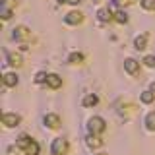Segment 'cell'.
<instances>
[{
	"label": "cell",
	"mask_w": 155,
	"mask_h": 155,
	"mask_svg": "<svg viewBox=\"0 0 155 155\" xmlns=\"http://www.w3.org/2000/svg\"><path fill=\"white\" fill-rule=\"evenodd\" d=\"M87 128H89V132L91 134H95V136H99L101 132H105V120L101 118V116H93V118H89V124H87Z\"/></svg>",
	"instance_id": "obj_1"
},
{
	"label": "cell",
	"mask_w": 155,
	"mask_h": 155,
	"mask_svg": "<svg viewBox=\"0 0 155 155\" xmlns=\"http://www.w3.org/2000/svg\"><path fill=\"white\" fill-rule=\"evenodd\" d=\"M93 2H101V0H93Z\"/></svg>",
	"instance_id": "obj_27"
},
{
	"label": "cell",
	"mask_w": 155,
	"mask_h": 155,
	"mask_svg": "<svg viewBox=\"0 0 155 155\" xmlns=\"http://www.w3.org/2000/svg\"><path fill=\"white\" fill-rule=\"evenodd\" d=\"M85 143L89 145L91 149H95V147H101V145H103V140H101L99 136L91 134V136H87V138H85Z\"/></svg>",
	"instance_id": "obj_7"
},
{
	"label": "cell",
	"mask_w": 155,
	"mask_h": 155,
	"mask_svg": "<svg viewBox=\"0 0 155 155\" xmlns=\"http://www.w3.org/2000/svg\"><path fill=\"white\" fill-rule=\"evenodd\" d=\"M19 120H21V118H19L18 114H14V113H4V114H2V124L8 126V128H14V126H18Z\"/></svg>",
	"instance_id": "obj_4"
},
{
	"label": "cell",
	"mask_w": 155,
	"mask_h": 155,
	"mask_svg": "<svg viewBox=\"0 0 155 155\" xmlns=\"http://www.w3.org/2000/svg\"><path fill=\"white\" fill-rule=\"evenodd\" d=\"M45 124L48 128H58V126H60V118H58L56 114H47L45 116Z\"/></svg>",
	"instance_id": "obj_10"
},
{
	"label": "cell",
	"mask_w": 155,
	"mask_h": 155,
	"mask_svg": "<svg viewBox=\"0 0 155 155\" xmlns=\"http://www.w3.org/2000/svg\"><path fill=\"white\" fill-rule=\"evenodd\" d=\"M151 91H153V93H155V81H153V84H151Z\"/></svg>",
	"instance_id": "obj_26"
},
{
	"label": "cell",
	"mask_w": 155,
	"mask_h": 155,
	"mask_svg": "<svg viewBox=\"0 0 155 155\" xmlns=\"http://www.w3.org/2000/svg\"><path fill=\"white\" fill-rule=\"evenodd\" d=\"M2 6H8V8H14V6H16V0H2Z\"/></svg>",
	"instance_id": "obj_24"
},
{
	"label": "cell",
	"mask_w": 155,
	"mask_h": 155,
	"mask_svg": "<svg viewBox=\"0 0 155 155\" xmlns=\"http://www.w3.org/2000/svg\"><path fill=\"white\" fill-rule=\"evenodd\" d=\"M97 18H99V21H103V23H107V21H110V18H113V16H110V12H109V10H99V12H97Z\"/></svg>",
	"instance_id": "obj_15"
},
{
	"label": "cell",
	"mask_w": 155,
	"mask_h": 155,
	"mask_svg": "<svg viewBox=\"0 0 155 155\" xmlns=\"http://www.w3.org/2000/svg\"><path fill=\"white\" fill-rule=\"evenodd\" d=\"M64 2H68V4H80L81 0H64Z\"/></svg>",
	"instance_id": "obj_25"
},
{
	"label": "cell",
	"mask_w": 155,
	"mask_h": 155,
	"mask_svg": "<svg viewBox=\"0 0 155 155\" xmlns=\"http://www.w3.org/2000/svg\"><path fill=\"white\" fill-rule=\"evenodd\" d=\"M145 126H147V130H155V110L145 116Z\"/></svg>",
	"instance_id": "obj_18"
},
{
	"label": "cell",
	"mask_w": 155,
	"mask_h": 155,
	"mask_svg": "<svg viewBox=\"0 0 155 155\" xmlns=\"http://www.w3.org/2000/svg\"><path fill=\"white\" fill-rule=\"evenodd\" d=\"M68 62H70V64H80V62H84V54H81V52H72L70 58H68Z\"/></svg>",
	"instance_id": "obj_17"
},
{
	"label": "cell",
	"mask_w": 155,
	"mask_h": 155,
	"mask_svg": "<svg viewBox=\"0 0 155 155\" xmlns=\"http://www.w3.org/2000/svg\"><path fill=\"white\" fill-rule=\"evenodd\" d=\"M124 70L128 72L130 76H138V72H140V64H138V60H134V58H126L124 60Z\"/></svg>",
	"instance_id": "obj_5"
},
{
	"label": "cell",
	"mask_w": 155,
	"mask_h": 155,
	"mask_svg": "<svg viewBox=\"0 0 155 155\" xmlns=\"http://www.w3.org/2000/svg\"><path fill=\"white\" fill-rule=\"evenodd\" d=\"M47 84H48V87H52V89H58V87L62 85V78L58 74H48Z\"/></svg>",
	"instance_id": "obj_8"
},
{
	"label": "cell",
	"mask_w": 155,
	"mask_h": 155,
	"mask_svg": "<svg viewBox=\"0 0 155 155\" xmlns=\"http://www.w3.org/2000/svg\"><path fill=\"white\" fill-rule=\"evenodd\" d=\"M97 103H99V97L93 95V93H91V95H87L85 99H84V107H95Z\"/></svg>",
	"instance_id": "obj_16"
},
{
	"label": "cell",
	"mask_w": 155,
	"mask_h": 155,
	"mask_svg": "<svg viewBox=\"0 0 155 155\" xmlns=\"http://www.w3.org/2000/svg\"><path fill=\"white\" fill-rule=\"evenodd\" d=\"M47 80H48V74H45V72H39V74L35 76V81H37V84H45Z\"/></svg>",
	"instance_id": "obj_22"
},
{
	"label": "cell",
	"mask_w": 155,
	"mask_h": 155,
	"mask_svg": "<svg viewBox=\"0 0 155 155\" xmlns=\"http://www.w3.org/2000/svg\"><path fill=\"white\" fill-rule=\"evenodd\" d=\"M81 19H84V14L81 12H70L64 16V21L70 23V25H78V23H81Z\"/></svg>",
	"instance_id": "obj_6"
},
{
	"label": "cell",
	"mask_w": 155,
	"mask_h": 155,
	"mask_svg": "<svg viewBox=\"0 0 155 155\" xmlns=\"http://www.w3.org/2000/svg\"><path fill=\"white\" fill-rule=\"evenodd\" d=\"M143 64L149 66V68H153V66H155V56H145V58H143Z\"/></svg>",
	"instance_id": "obj_23"
},
{
	"label": "cell",
	"mask_w": 155,
	"mask_h": 155,
	"mask_svg": "<svg viewBox=\"0 0 155 155\" xmlns=\"http://www.w3.org/2000/svg\"><path fill=\"white\" fill-rule=\"evenodd\" d=\"M51 151H52V155H64L68 151V142L64 138H56L51 145Z\"/></svg>",
	"instance_id": "obj_2"
},
{
	"label": "cell",
	"mask_w": 155,
	"mask_h": 155,
	"mask_svg": "<svg viewBox=\"0 0 155 155\" xmlns=\"http://www.w3.org/2000/svg\"><path fill=\"white\" fill-rule=\"evenodd\" d=\"M140 4L145 10H155V0H140Z\"/></svg>",
	"instance_id": "obj_21"
},
{
	"label": "cell",
	"mask_w": 155,
	"mask_h": 155,
	"mask_svg": "<svg viewBox=\"0 0 155 155\" xmlns=\"http://www.w3.org/2000/svg\"><path fill=\"white\" fill-rule=\"evenodd\" d=\"M140 99H142V103L149 105V103H153V99H155V93H153L151 89H149V91H142V95H140Z\"/></svg>",
	"instance_id": "obj_13"
},
{
	"label": "cell",
	"mask_w": 155,
	"mask_h": 155,
	"mask_svg": "<svg viewBox=\"0 0 155 155\" xmlns=\"http://www.w3.org/2000/svg\"><path fill=\"white\" fill-rule=\"evenodd\" d=\"M2 84H4V85H8V87L18 85V76H16V74H12V72H8V74H4V76H2Z\"/></svg>",
	"instance_id": "obj_9"
},
{
	"label": "cell",
	"mask_w": 155,
	"mask_h": 155,
	"mask_svg": "<svg viewBox=\"0 0 155 155\" xmlns=\"http://www.w3.org/2000/svg\"><path fill=\"white\" fill-rule=\"evenodd\" d=\"M0 14H2V18H4V19H10V18H12V8H8V6H0Z\"/></svg>",
	"instance_id": "obj_20"
},
{
	"label": "cell",
	"mask_w": 155,
	"mask_h": 155,
	"mask_svg": "<svg viewBox=\"0 0 155 155\" xmlns=\"http://www.w3.org/2000/svg\"><path fill=\"white\" fill-rule=\"evenodd\" d=\"M99 155H107V153H99Z\"/></svg>",
	"instance_id": "obj_28"
},
{
	"label": "cell",
	"mask_w": 155,
	"mask_h": 155,
	"mask_svg": "<svg viewBox=\"0 0 155 155\" xmlns=\"http://www.w3.org/2000/svg\"><path fill=\"white\" fill-rule=\"evenodd\" d=\"M21 56L18 54V52H8V64H12V66H21Z\"/></svg>",
	"instance_id": "obj_12"
},
{
	"label": "cell",
	"mask_w": 155,
	"mask_h": 155,
	"mask_svg": "<svg viewBox=\"0 0 155 155\" xmlns=\"http://www.w3.org/2000/svg\"><path fill=\"white\" fill-rule=\"evenodd\" d=\"M23 151H25V155H39V143L35 142V140H33V142L29 143L27 147L23 149Z\"/></svg>",
	"instance_id": "obj_14"
},
{
	"label": "cell",
	"mask_w": 155,
	"mask_h": 155,
	"mask_svg": "<svg viewBox=\"0 0 155 155\" xmlns=\"http://www.w3.org/2000/svg\"><path fill=\"white\" fill-rule=\"evenodd\" d=\"M114 19L118 23H126L128 21V16H126V12H122V10H114Z\"/></svg>",
	"instance_id": "obj_19"
},
{
	"label": "cell",
	"mask_w": 155,
	"mask_h": 155,
	"mask_svg": "<svg viewBox=\"0 0 155 155\" xmlns=\"http://www.w3.org/2000/svg\"><path fill=\"white\" fill-rule=\"evenodd\" d=\"M14 39H16V41H29V39H31V31H29L25 25H19V27L14 29Z\"/></svg>",
	"instance_id": "obj_3"
},
{
	"label": "cell",
	"mask_w": 155,
	"mask_h": 155,
	"mask_svg": "<svg viewBox=\"0 0 155 155\" xmlns=\"http://www.w3.org/2000/svg\"><path fill=\"white\" fill-rule=\"evenodd\" d=\"M134 47L138 48V51H143V48L147 47V33H143V35L136 37V41H134Z\"/></svg>",
	"instance_id": "obj_11"
}]
</instances>
